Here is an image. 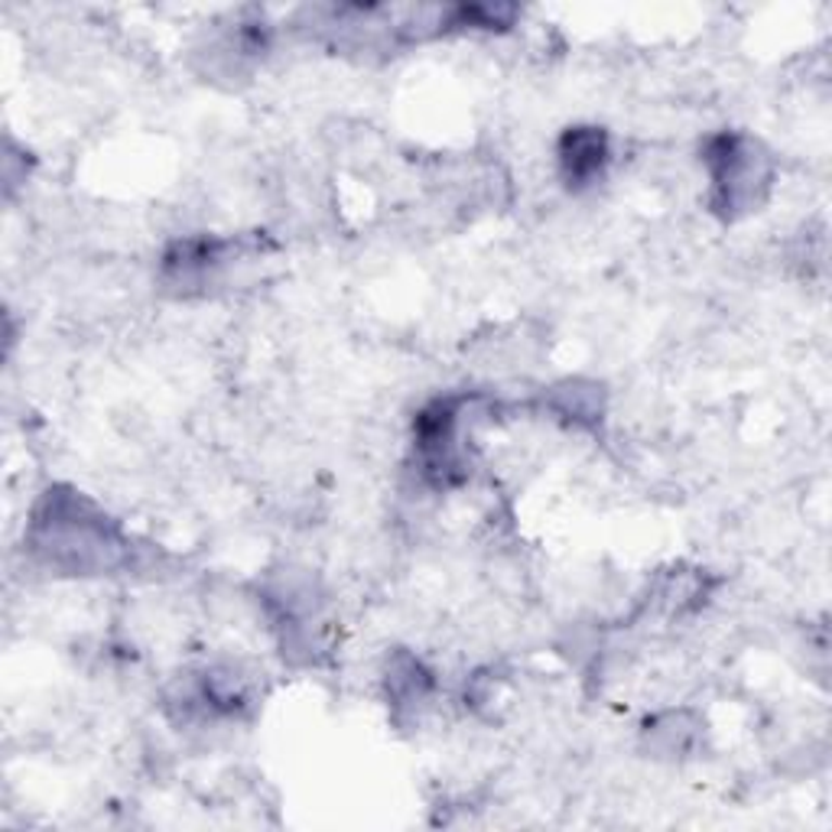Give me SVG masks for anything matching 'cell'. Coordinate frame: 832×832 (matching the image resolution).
<instances>
[{
  "instance_id": "cell-1",
  "label": "cell",
  "mask_w": 832,
  "mask_h": 832,
  "mask_svg": "<svg viewBox=\"0 0 832 832\" xmlns=\"http://www.w3.org/2000/svg\"><path fill=\"white\" fill-rule=\"evenodd\" d=\"M566 166H569V176L583 179V176H592L599 169V163L605 159V143H602V133H569L566 140Z\"/></svg>"
}]
</instances>
